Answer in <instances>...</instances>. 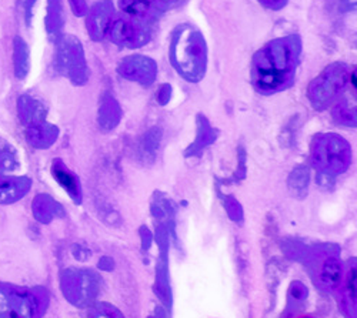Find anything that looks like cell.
Returning a JSON list of instances; mask_svg holds the SVG:
<instances>
[{"label":"cell","instance_id":"cell-1","mask_svg":"<svg viewBox=\"0 0 357 318\" xmlns=\"http://www.w3.org/2000/svg\"><path fill=\"white\" fill-rule=\"evenodd\" d=\"M302 50V38L296 33L266 43L252 61L253 88L261 95H273L290 88L301 63Z\"/></svg>","mask_w":357,"mask_h":318},{"label":"cell","instance_id":"cell-2","mask_svg":"<svg viewBox=\"0 0 357 318\" xmlns=\"http://www.w3.org/2000/svg\"><path fill=\"white\" fill-rule=\"evenodd\" d=\"M170 62L178 76L189 83H199L204 79L209 62V50L204 35L192 23H182L174 27L169 46Z\"/></svg>","mask_w":357,"mask_h":318},{"label":"cell","instance_id":"cell-3","mask_svg":"<svg viewBox=\"0 0 357 318\" xmlns=\"http://www.w3.org/2000/svg\"><path fill=\"white\" fill-rule=\"evenodd\" d=\"M312 160L323 175H342L351 163V150L342 136L320 134L312 144Z\"/></svg>","mask_w":357,"mask_h":318},{"label":"cell","instance_id":"cell-4","mask_svg":"<svg viewBox=\"0 0 357 318\" xmlns=\"http://www.w3.org/2000/svg\"><path fill=\"white\" fill-rule=\"evenodd\" d=\"M350 80V67L342 62L326 66L309 84L307 97L316 110L329 107Z\"/></svg>","mask_w":357,"mask_h":318},{"label":"cell","instance_id":"cell-5","mask_svg":"<svg viewBox=\"0 0 357 318\" xmlns=\"http://www.w3.org/2000/svg\"><path fill=\"white\" fill-rule=\"evenodd\" d=\"M56 69L72 83L82 86L89 80V67L82 42L73 35H61L56 39Z\"/></svg>","mask_w":357,"mask_h":318},{"label":"cell","instance_id":"cell-6","mask_svg":"<svg viewBox=\"0 0 357 318\" xmlns=\"http://www.w3.org/2000/svg\"><path fill=\"white\" fill-rule=\"evenodd\" d=\"M107 36L110 42L117 46L137 49L151 42L152 32L147 23L125 15L113 17L109 26Z\"/></svg>","mask_w":357,"mask_h":318},{"label":"cell","instance_id":"cell-7","mask_svg":"<svg viewBox=\"0 0 357 318\" xmlns=\"http://www.w3.org/2000/svg\"><path fill=\"white\" fill-rule=\"evenodd\" d=\"M117 73L129 81H136L144 88H149L156 81L158 63L149 56L132 54L119 63Z\"/></svg>","mask_w":357,"mask_h":318},{"label":"cell","instance_id":"cell-8","mask_svg":"<svg viewBox=\"0 0 357 318\" xmlns=\"http://www.w3.org/2000/svg\"><path fill=\"white\" fill-rule=\"evenodd\" d=\"M86 27L92 40L100 42L107 36L109 26L114 17V8L110 0H100L87 10Z\"/></svg>","mask_w":357,"mask_h":318},{"label":"cell","instance_id":"cell-9","mask_svg":"<svg viewBox=\"0 0 357 318\" xmlns=\"http://www.w3.org/2000/svg\"><path fill=\"white\" fill-rule=\"evenodd\" d=\"M121 9L126 16L149 24V22L158 20L170 6L166 0H121Z\"/></svg>","mask_w":357,"mask_h":318},{"label":"cell","instance_id":"cell-10","mask_svg":"<svg viewBox=\"0 0 357 318\" xmlns=\"http://www.w3.org/2000/svg\"><path fill=\"white\" fill-rule=\"evenodd\" d=\"M122 118V109L117 100L110 95L105 93L99 107V123L105 130L114 129Z\"/></svg>","mask_w":357,"mask_h":318},{"label":"cell","instance_id":"cell-11","mask_svg":"<svg viewBox=\"0 0 357 318\" xmlns=\"http://www.w3.org/2000/svg\"><path fill=\"white\" fill-rule=\"evenodd\" d=\"M53 177L59 182L68 193L69 196L75 200V201H80V186H79V180L72 175V173L61 163L56 161L53 164Z\"/></svg>","mask_w":357,"mask_h":318},{"label":"cell","instance_id":"cell-12","mask_svg":"<svg viewBox=\"0 0 357 318\" xmlns=\"http://www.w3.org/2000/svg\"><path fill=\"white\" fill-rule=\"evenodd\" d=\"M13 61H15V74L17 79L23 80L29 69H31V51H29L27 43L22 38H15L13 42Z\"/></svg>","mask_w":357,"mask_h":318},{"label":"cell","instance_id":"cell-13","mask_svg":"<svg viewBox=\"0 0 357 318\" xmlns=\"http://www.w3.org/2000/svg\"><path fill=\"white\" fill-rule=\"evenodd\" d=\"M29 189L26 179L2 180L0 182V201H12L22 197Z\"/></svg>","mask_w":357,"mask_h":318},{"label":"cell","instance_id":"cell-14","mask_svg":"<svg viewBox=\"0 0 357 318\" xmlns=\"http://www.w3.org/2000/svg\"><path fill=\"white\" fill-rule=\"evenodd\" d=\"M309 170L305 167H299L293 170L289 177V189L296 197H305L309 187Z\"/></svg>","mask_w":357,"mask_h":318},{"label":"cell","instance_id":"cell-15","mask_svg":"<svg viewBox=\"0 0 357 318\" xmlns=\"http://www.w3.org/2000/svg\"><path fill=\"white\" fill-rule=\"evenodd\" d=\"M160 137L162 133L159 129H152L149 130V133L144 136L143 143H142V153L144 156V159H155V154L159 149L160 144Z\"/></svg>","mask_w":357,"mask_h":318},{"label":"cell","instance_id":"cell-16","mask_svg":"<svg viewBox=\"0 0 357 318\" xmlns=\"http://www.w3.org/2000/svg\"><path fill=\"white\" fill-rule=\"evenodd\" d=\"M333 116L339 123H343L346 126L356 125V111H354V109L351 110V107L347 102H339L333 110Z\"/></svg>","mask_w":357,"mask_h":318},{"label":"cell","instance_id":"cell-17","mask_svg":"<svg viewBox=\"0 0 357 318\" xmlns=\"http://www.w3.org/2000/svg\"><path fill=\"white\" fill-rule=\"evenodd\" d=\"M199 120H200V125H199V138H197L196 144L193 146V149H190L192 153H195L196 150L203 149L206 144H209V143H212L215 140V134H213V130L211 129L209 123H207L202 118H199Z\"/></svg>","mask_w":357,"mask_h":318},{"label":"cell","instance_id":"cell-18","mask_svg":"<svg viewBox=\"0 0 357 318\" xmlns=\"http://www.w3.org/2000/svg\"><path fill=\"white\" fill-rule=\"evenodd\" d=\"M92 318H125V317L119 312L114 307H110L107 304H100L95 310Z\"/></svg>","mask_w":357,"mask_h":318},{"label":"cell","instance_id":"cell-19","mask_svg":"<svg viewBox=\"0 0 357 318\" xmlns=\"http://www.w3.org/2000/svg\"><path fill=\"white\" fill-rule=\"evenodd\" d=\"M170 99H172V86L167 84V83H165V84H162L160 88H159V92H158V102H159L162 106H165V104H167V103L170 102Z\"/></svg>","mask_w":357,"mask_h":318},{"label":"cell","instance_id":"cell-20","mask_svg":"<svg viewBox=\"0 0 357 318\" xmlns=\"http://www.w3.org/2000/svg\"><path fill=\"white\" fill-rule=\"evenodd\" d=\"M259 3L269 10H282L289 3V0H259Z\"/></svg>","mask_w":357,"mask_h":318},{"label":"cell","instance_id":"cell-21","mask_svg":"<svg viewBox=\"0 0 357 318\" xmlns=\"http://www.w3.org/2000/svg\"><path fill=\"white\" fill-rule=\"evenodd\" d=\"M69 5L72 8V12L79 17L84 16L89 10L87 5H86V0H69Z\"/></svg>","mask_w":357,"mask_h":318},{"label":"cell","instance_id":"cell-22","mask_svg":"<svg viewBox=\"0 0 357 318\" xmlns=\"http://www.w3.org/2000/svg\"><path fill=\"white\" fill-rule=\"evenodd\" d=\"M340 8L344 12H350L356 9V0H340Z\"/></svg>","mask_w":357,"mask_h":318},{"label":"cell","instance_id":"cell-23","mask_svg":"<svg viewBox=\"0 0 357 318\" xmlns=\"http://www.w3.org/2000/svg\"><path fill=\"white\" fill-rule=\"evenodd\" d=\"M167 2V5L170 6V9L173 8V6H176V5H178L181 2H183V0H166Z\"/></svg>","mask_w":357,"mask_h":318}]
</instances>
